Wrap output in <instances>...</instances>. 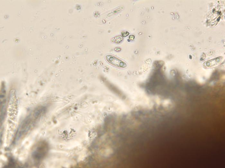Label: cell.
<instances>
[{"instance_id":"4","label":"cell","mask_w":225,"mask_h":168,"mask_svg":"<svg viewBox=\"0 0 225 168\" xmlns=\"http://www.w3.org/2000/svg\"><path fill=\"white\" fill-rule=\"evenodd\" d=\"M4 85L2 84L1 91V122L4 119L6 113V90Z\"/></svg>"},{"instance_id":"2","label":"cell","mask_w":225,"mask_h":168,"mask_svg":"<svg viewBox=\"0 0 225 168\" xmlns=\"http://www.w3.org/2000/svg\"><path fill=\"white\" fill-rule=\"evenodd\" d=\"M48 151V146L47 143L44 142L39 143L32 152V158L36 161H40L45 156Z\"/></svg>"},{"instance_id":"5","label":"cell","mask_w":225,"mask_h":168,"mask_svg":"<svg viewBox=\"0 0 225 168\" xmlns=\"http://www.w3.org/2000/svg\"><path fill=\"white\" fill-rule=\"evenodd\" d=\"M102 80L106 86L111 91L116 93L117 95L120 96H121V97H123V95L122 93L121 92L117 89L114 85H112L110 83L108 82L106 79H102Z\"/></svg>"},{"instance_id":"9","label":"cell","mask_w":225,"mask_h":168,"mask_svg":"<svg viewBox=\"0 0 225 168\" xmlns=\"http://www.w3.org/2000/svg\"><path fill=\"white\" fill-rule=\"evenodd\" d=\"M129 38L132 40H133L135 38V36L133 35H131L129 37Z\"/></svg>"},{"instance_id":"6","label":"cell","mask_w":225,"mask_h":168,"mask_svg":"<svg viewBox=\"0 0 225 168\" xmlns=\"http://www.w3.org/2000/svg\"><path fill=\"white\" fill-rule=\"evenodd\" d=\"M223 58L221 57H218L210 60V61H208L206 63L205 62V66L208 67V68H211L216 66V65L220 64L222 62Z\"/></svg>"},{"instance_id":"7","label":"cell","mask_w":225,"mask_h":168,"mask_svg":"<svg viewBox=\"0 0 225 168\" xmlns=\"http://www.w3.org/2000/svg\"><path fill=\"white\" fill-rule=\"evenodd\" d=\"M123 40V38L121 36H117L112 38V42L116 43H120Z\"/></svg>"},{"instance_id":"3","label":"cell","mask_w":225,"mask_h":168,"mask_svg":"<svg viewBox=\"0 0 225 168\" xmlns=\"http://www.w3.org/2000/svg\"><path fill=\"white\" fill-rule=\"evenodd\" d=\"M105 58L109 63L118 68H124L127 67L126 64L114 56L108 55L106 56Z\"/></svg>"},{"instance_id":"1","label":"cell","mask_w":225,"mask_h":168,"mask_svg":"<svg viewBox=\"0 0 225 168\" xmlns=\"http://www.w3.org/2000/svg\"><path fill=\"white\" fill-rule=\"evenodd\" d=\"M38 118L35 115L34 118ZM33 119L31 115L26 118L19 125L16 133L14 140V143H16L23 136L25 135L30 129L32 126L35 123L33 120H36Z\"/></svg>"},{"instance_id":"8","label":"cell","mask_w":225,"mask_h":168,"mask_svg":"<svg viewBox=\"0 0 225 168\" xmlns=\"http://www.w3.org/2000/svg\"><path fill=\"white\" fill-rule=\"evenodd\" d=\"M129 35V33L127 31H123L122 33V36L124 37H125L128 36Z\"/></svg>"}]
</instances>
